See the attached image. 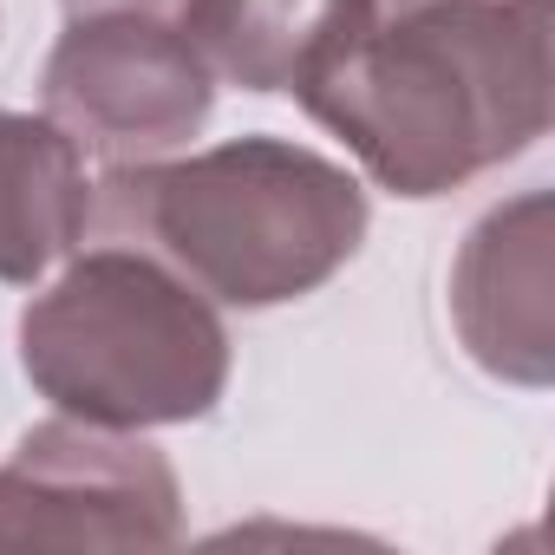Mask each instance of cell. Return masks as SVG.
<instances>
[{"label": "cell", "instance_id": "6", "mask_svg": "<svg viewBox=\"0 0 555 555\" xmlns=\"http://www.w3.org/2000/svg\"><path fill=\"white\" fill-rule=\"evenodd\" d=\"M548 190L483 209L451 261V327L464 353L522 392L555 379V235Z\"/></svg>", "mask_w": 555, "mask_h": 555}, {"label": "cell", "instance_id": "5", "mask_svg": "<svg viewBox=\"0 0 555 555\" xmlns=\"http://www.w3.org/2000/svg\"><path fill=\"white\" fill-rule=\"evenodd\" d=\"M183 490L157 444L86 418L21 431L0 464V548H177Z\"/></svg>", "mask_w": 555, "mask_h": 555}, {"label": "cell", "instance_id": "3", "mask_svg": "<svg viewBox=\"0 0 555 555\" xmlns=\"http://www.w3.org/2000/svg\"><path fill=\"white\" fill-rule=\"evenodd\" d=\"M21 373L53 412L105 431L190 425L229 386V327L164 255L105 242L27 301Z\"/></svg>", "mask_w": 555, "mask_h": 555}, {"label": "cell", "instance_id": "7", "mask_svg": "<svg viewBox=\"0 0 555 555\" xmlns=\"http://www.w3.org/2000/svg\"><path fill=\"white\" fill-rule=\"evenodd\" d=\"M92 229L86 151L34 112L0 105V282L34 288Z\"/></svg>", "mask_w": 555, "mask_h": 555}, {"label": "cell", "instance_id": "4", "mask_svg": "<svg viewBox=\"0 0 555 555\" xmlns=\"http://www.w3.org/2000/svg\"><path fill=\"white\" fill-rule=\"evenodd\" d=\"M47 118L105 170L177 157L216 112V73L196 40L151 14H79L40 73Z\"/></svg>", "mask_w": 555, "mask_h": 555}, {"label": "cell", "instance_id": "9", "mask_svg": "<svg viewBox=\"0 0 555 555\" xmlns=\"http://www.w3.org/2000/svg\"><path fill=\"white\" fill-rule=\"evenodd\" d=\"M60 8H66V21H79V14H151V21L183 27L190 0H60Z\"/></svg>", "mask_w": 555, "mask_h": 555}, {"label": "cell", "instance_id": "2", "mask_svg": "<svg viewBox=\"0 0 555 555\" xmlns=\"http://www.w3.org/2000/svg\"><path fill=\"white\" fill-rule=\"evenodd\" d=\"M92 216L151 242L190 288L242 314L327 288L373 229L360 177L295 138H229L125 164L92 190Z\"/></svg>", "mask_w": 555, "mask_h": 555}, {"label": "cell", "instance_id": "1", "mask_svg": "<svg viewBox=\"0 0 555 555\" xmlns=\"http://www.w3.org/2000/svg\"><path fill=\"white\" fill-rule=\"evenodd\" d=\"M288 92L379 190L451 196L548 131V0H347Z\"/></svg>", "mask_w": 555, "mask_h": 555}, {"label": "cell", "instance_id": "8", "mask_svg": "<svg viewBox=\"0 0 555 555\" xmlns=\"http://www.w3.org/2000/svg\"><path fill=\"white\" fill-rule=\"evenodd\" d=\"M347 0H190L183 34L216 79L242 92H288Z\"/></svg>", "mask_w": 555, "mask_h": 555}]
</instances>
